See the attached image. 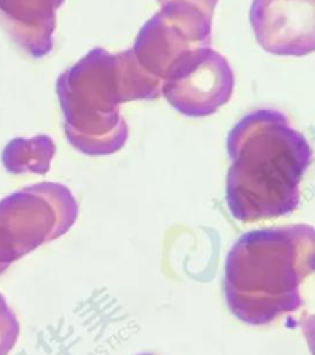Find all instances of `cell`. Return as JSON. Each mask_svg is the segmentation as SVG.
<instances>
[{
    "label": "cell",
    "instance_id": "9c48e42d",
    "mask_svg": "<svg viewBox=\"0 0 315 355\" xmlns=\"http://www.w3.org/2000/svg\"><path fill=\"white\" fill-rule=\"evenodd\" d=\"M19 336V323L15 315L6 306L0 295V355H6L15 345Z\"/></svg>",
    "mask_w": 315,
    "mask_h": 355
},
{
    "label": "cell",
    "instance_id": "7a4b0ae2",
    "mask_svg": "<svg viewBox=\"0 0 315 355\" xmlns=\"http://www.w3.org/2000/svg\"><path fill=\"white\" fill-rule=\"evenodd\" d=\"M315 232L305 224L246 232L229 251L224 294L240 321L262 326L302 306L300 284L314 270Z\"/></svg>",
    "mask_w": 315,
    "mask_h": 355
},
{
    "label": "cell",
    "instance_id": "8fae6325",
    "mask_svg": "<svg viewBox=\"0 0 315 355\" xmlns=\"http://www.w3.org/2000/svg\"><path fill=\"white\" fill-rule=\"evenodd\" d=\"M141 355H151V354H141Z\"/></svg>",
    "mask_w": 315,
    "mask_h": 355
},
{
    "label": "cell",
    "instance_id": "ba28073f",
    "mask_svg": "<svg viewBox=\"0 0 315 355\" xmlns=\"http://www.w3.org/2000/svg\"><path fill=\"white\" fill-rule=\"evenodd\" d=\"M65 0H0V19L11 38L33 58L53 49L57 10Z\"/></svg>",
    "mask_w": 315,
    "mask_h": 355
},
{
    "label": "cell",
    "instance_id": "52a82bcc",
    "mask_svg": "<svg viewBox=\"0 0 315 355\" xmlns=\"http://www.w3.org/2000/svg\"><path fill=\"white\" fill-rule=\"evenodd\" d=\"M315 0H254L250 22L262 49L303 57L315 49Z\"/></svg>",
    "mask_w": 315,
    "mask_h": 355
},
{
    "label": "cell",
    "instance_id": "8992f818",
    "mask_svg": "<svg viewBox=\"0 0 315 355\" xmlns=\"http://www.w3.org/2000/svg\"><path fill=\"white\" fill-rule=\"evenodd\" d=\"M234 73L225 57L211 47L182 54L170 67L162 94L181 114L201 119L217 112L233 95Z\"/></svg>",
    "mask_w": 315,
    "mask_h": 355
},
{
    "label": "cell",
    "instance_id": "3957f363",
    "mask_svg": "<svg viewBox=\"0 0 315 355\" xmlns=\"http://www.w3.org/2000/svg\"><path fill=\"white\" fill-rule=\"evenodd\" d=\"M160 89L162 83L142 69L132 49L119 54L92 49L57 81L68 141L85 155L121 150L128 138L121 103L154 100Z\"/></svg>",
    "mask_w": 315,
    "mask_h": 355
},
{
    "label": "cell",
    "instance_id": "6da1fadb",
    "mask_svg": "<svg viewBox=\"0 0 315 355\" xmlns=\"http://www.w3.org/2000/svg\"><path fill=\"white\" fill-rule=\"evenodd\" d=\"M227 149L232 166L225 194L234 219L255 223L298 208L313 151L284 113L271 108L248 113L229 132Z\"/></svg>",
    "mask_w": 315,
    "mask_h": 355
},
{
    "label": "cell",
    "instance_id": "277c9868",
    "mask_svg": "<svg viewBox=\"0 0 315 355\" xmlns=\"http://www.w3.org/2000/svg\"><path fill=\"white\" fill-rule=\"evenodd\" d=\"M78 203L60 183H40L0 203V273L35 248L65 235Z\"/></svg>",
    "mask_w": 315,
    "mask_h": 355
},
{
    "label": "cell",
    "instance_id": "5b68a950",
    "mask_svg": "<svg viewBox=\"0 0 315 355\" xmlns=\"http://www.w3.org/2000/svg\"><path fill=\"white\" fill-rule=\"evenodd\" d=\"M213 17L179 1L162 4V10L143 26L132 49L137 63L163 83L170 67L182 54L211 47Z\"/></svg>",
    "mask_w": 315,
    "mask_h": 355
},
{
    "label": "cell",
    "instance_id": "30bf717a",
    "mask_svg": "<svg viewBox=\"0 0 315 355\" xmlns=\"http://www.w3.org/2000/svg\"><path fill=\"white\" fill-rule=\"evenodd\" d=\"M160 4L164 3H170V1H179V3H185L189 6H194L202 11H205L207 15L212 17L214 15V9L217 6L218 0H158Z\"/></svg>",
    "mask_w": 315,
    "mask_h": 355
}]
</instances>
